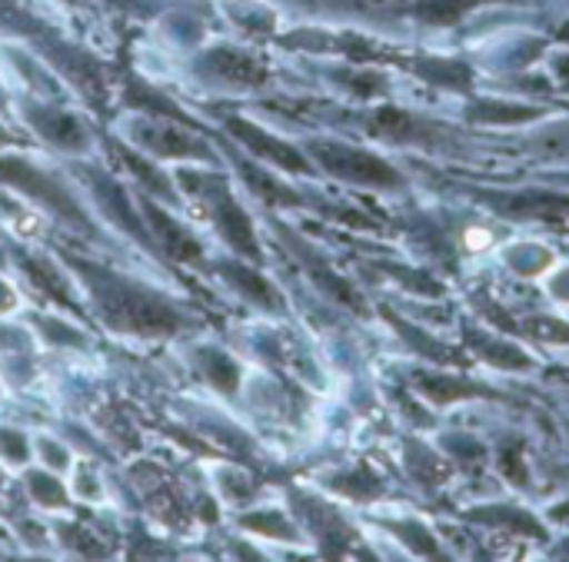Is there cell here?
Masks as SVG:
<instances>
[{
	"instance_id": "9a60e30c",
	"label": "cell",
	"mask_w": 569,
	"mask_h": 562,
	"mask_svg": "<svg viewBox=\"0 0 569 562\" xmlns=\"http://www.w3.org/2000/svg\"><path fill=\"white\" fill-rule=\"evenodd\" d=\"M23 273L33 280V287L37 290H43L53 303H60V307H67V310H77V300H73V287H70V280L67 277H60L57 270H53V263H47V260H40V257H27L23 263Z\"/></svg>"
},
{
	"instance_id": "7c38bea8",
	"label": "cell",
	"mask_w": 569,
	"mask_h": 562,
	"mask_svg": "<svg viewBox=\"0 0 569 562\" xmlns=\"http://www.w3.org/2000/svg\"><path fill=\"white\" fill-rule=\"evenodd\" d=\"M217 273L227 287H233L247 303L260 307V310H280V297L277 290L270 287V280H263L253 267L247 263H233V260H220L217 263Z\"/></svg>"
},
{
	"instance_id": "ac0fdd59",
	"label": "cell",
	"mask_w": 569,
	"mask_h": 562,
	"mask_svg": "<svg viewBox=\"0 0 569 562\" xmlns=\"http://www.w3.org/2000/svg\"><path fill=\"white\" fill-rule=\"evenodd\" d=\"M237 170L243 173V180L250 183V190H253L260 200H267L270 207H277V203H300V197H297L293 190H287L283 183H277L273 177H267V173L257 170L253 163H240V157H237Z\"/></svg>"
},
{
	"instance_id": "ffe728a7",
	"label": "cell",
	"mask_w": 569,
	"mask_h": 562,
	"mask_svg": "<svg viewBox=\"0 0 569 562\" xmlns=\"http://www.w3.org/2000/svg\"><path fill=\"white\" fill-rule=\"evenodd\" d=\"M473 120H483V123H520V120H533L537 117V110L533 107H520V103H500V100H483V103H477L473 107V113H470Z\"/></svg>"
},
{
	"instance_id": "52a82bcc",
	"label": "cell",
	"mask_w": 569,
	"mask_h": 562,
	"mask_svg": "<svg viewBox=\"0 0 569 562\" xmlns=\"http://www.w3.org/2000/svg\"><path fill=\"white\" fill-rule=\"evenodd\" d=\"M80 180L87 183V190L93 193L97 207L103 210V217H107L113 227H120L123 233H130L140 247L157 250V240H153L150 227L143 223V213L137 217L133 197H130L117 180H110L107 173H100V170H93V167H80ZM157 253H160V250H157Z\"/></svg>"
},
{
	"instance_id": "d6986e66",
	"label": "cell",
	"mask_w": 569,
	"mask_h": 562,
	"mask_svg": "<svg viewBox=\"0 0 569 562\" xmlns=\"http://www.w3.org/2000/svg\"><path fill=\"white\" fill-rule=\"evenodd\" d=\"M417 70H420L427 80L443 83V87H450V90H463V87L470 83V70H467L460 60H437V57H430V60H420Z\"/></svg>"
},
{
	"instance_id": "4fadbf2b",
	"label": "cell",
	"mask_w": 569,
	"mask_h": 562,
	"mask_svg": "<svg viewBox=\"0 0 569 562\" xmlns=\"http://www.w3.org/2000/svg\"><path fill=\"white\" fill-rule=\"evenodd\" d=\"M487 3H513V0H413L410 3V17L423 27H457L467 20V13L487 7Z\"/></svg>"
},
{
	"instance_id": "603a6c76",
	"label": "cell",
	"mask_w": 569,
	"mask_h": 562,
	"mask_svg": "<svg viewBox=\"0 0 569 562\" xmlns=\"http://www.w3.org/2000/svg\"><path fill=\"white\" fill-rule=\"evenodd\" d=\"M37 453H40V460H43L53 473H67V470H70V453H67L57 440H50V436L37 440Z\"/></svg>"
},
{
	"instance_id": "5b68a950",
	"label": "cell",
	"mask_w": 569,
	"mask_h": 562,
	"mask_svg": "<svg viewBox=\"0 0 569 562\" xmlns=\"http://www.w3.org/2000/svg\"><path fill=\"white\" fill-rule=\"evenodd\" d=\"M127 137H130V147H137L140 153L153 160H210L213 157V150L200 137H193L187 123L170 120V117L140 113L137 120H130Z\"/></svg>"
},
{
	"instance_id": "83f0119b",
	"label": "cell",
	"mask_w": 569,
	"mask_h": 562,
	"mask_svg": "<svg viewBox=\"0 0 569 562\" xmlns=\"http://www.w3.org/2000/svg\"><path fill=\"white\" fill-rule=\"evenodd\" d=\"M553 73H557L563 83H569V50L567 53H557V57H553Z\"/></svg>"
},
{
	"instance_id": "d4e9b609",
	"label": "cell",
	"mask_w": 569,
	"mask_h": 562,
	"mask_svg": "<svg viewBox=\"0 0 569 562\" xmlns=\"http://www.w3.org/2000/svg\"><path fill=\"white\" fill-rule=\"evenodd\" d=\"M30 333L17 330V327H0V350H27Z\"/></svg>"
},
{
	"instance_id": "3957f363",
	"label": "cell",
	"mask_w": 569,
	"mask_h": 562,
	"mask_svg": "<svg viewBox=\"0 0 569 562\" xmlns=\"http://www.w3.org/2000/svg\"><path fill=\"white\" fill-rule=\"evenodd\" d=\"M180 183L190 197H197L207 207V217H210L213 230L223 237V243L230 250H237L240 257H247L250 263H260L257 230H253L250 217L243 213V207L237 203L227 177H213L207 170H180Z\"/></svg>"
},
{
	"instance_id": "9c48e42d",
	"label": "cell",
	"mask_w": 569,
	"mask_h": 562,
	"mask_svg": "<svg viewBox=\"0 0 569 562\" xmlns=\"http://www.w3.org/2000/svg\"><path fill=\"white\" fill-rule=\"evenodd\" d=\"M223 130L247 147L250 157H257L260 163H270V167H280L287 173H310V163L307 157L293 147V143H283L280 137L267 133L263 127L250 123L247 117H227L223 120Z\"/></svg>"
},
{
	"instance_id": "277c9868",
	"label": "cell",
	"mask_w": 569,
	"mask_h": 562,
	"mask_svg": "<svg viewBox=\"0 0 569 562\" xmlns=\"http://www.w3.org/2000/svg\"><path fill=\"white\" fill-rule=\"evenodd\" d=\"M190 73L197 83L203 87H213V90H253L260 83H267V67L247 50V47H237V43H207V47H197L193 57H190Z\"/></svg>"
},
{
	"instance_id": "7402d4cb",
	"label": "cell",
	"mask_w": 569,
	"mask_h": 562,
	"mask_svg": "<svg viewBox=\"0 0 569 562\" xmlns=\"http://www.w3.org/2000/svg\"><path fill=\"white\" fill-rule=\"evenodd\" d=\"M0 456L10 463V466H23L30 460V443L20 430H10V426H0Z\"/></svg>"
},
{
	"instance_id": "30bf717a",
	"label": "cell",
	"mask_w": 569,
	"mask_h": 562,
	"mask_svg": "<svg viewBox=\"0 0 569 562\" xmlns=\"http://www.w3.org/2000/svg\"><path fill=\"white\" fill-rule=\"evenodd\" d=\"M137 203H140L143 223L150 227V233H153L160 253H167L170 260H180V263H200V260H203L200 240H197L177 217H170V210H163V207H160L153 197H147L143 190L137 193Z\"/></svg>"
},
{
	"instance_id": "44dd1931",
	"label": "cell",
	"mask_w": 569,
	"mask_h": 562,
	"mask_svg": "<svg viewBox=\"0 0 569 562\" xmlns=\"http://www.w3.org/2000/svg\"><path fill=\"white\" fill-rule=\"evenodd\" d=\"M37 323V330L50 340V343H60V347H80V343H87V337L77 330V327H70V323H63V320H50V317H37L33 320Z\"/></svg>"
},
{
	"instance_id": "6da1fadb",
	"label": "cell",
	"mask_w": 569,
	"mask_h": 562,
	"mask_svg": "<svg viewBox=\"0 0 569 562\" xmlns=\"http://www.w3.org/2000/svg\"><path fill=\"white\" fill-rule=\"evenodd\" d=\"M63 260L80 277L87 300L107 330L140 340H167L187 327V317L160 290H150L110 267H100L73 253H63Z\"/></svg>"
},
{
	"instance_id": "484cf974",
	"label": "cell",
	"mask_w": 569,
	"mask_h": 562,
	"mask_svg": "<svg viewBox=\"0 0 569 562\" xmlns=\"http://www.w3.org/2000/svg\"><path fill=\"white\" fill-rule=\"evenodd\" d=\"M77 493L80 500H100V483L90 470H77Z\"/></svg>"
},
{
	"instance_id": "f1b7e54d",
	"label": "cell",
	"mask_w": 569,
	"mask_h": 562,
	"mask_svg": "<svg viewBox=\"0 0 569 562\" xmlns=\"http://www.w3.org/2000/svg\"><path fill=\"white\" fill-rule=\"evenodd\" d=\"M3 143H13V137H10V133H3V127H0V147H3Z\"/></svg>"
},
{
	"instance_id": "2e32d148",
	"label": "cell",
	"mask_w": 569,
	"mask_h": 562,
	"mask_svg": "<svg viewBox=\"0 0 569 562\" xmlns=\"http://www.w3.org/2000/svg\"><path fill=\"white\" fill-rule=\"evenodd\" d=\"M23 486H27L30 500H33L37 506H43V510H63V506L70 503L63 483L57 480V473L50 476L47 470H27Z\"/></svg>"
},
{
	"instance_id": "8992f818",
	"label": "cell",
	"mask_w": 569,
	"mask_h": 562,
	"mask_svg": "<svg viewBox=\"0 0 569 562\" xmlns=\"http://www.w3.org/2000/svg\"><path fill=\"white\" fill-rule=\"evenodd\" d=\"M310 153L317 157V163L327 173H333L347 183H363V187H397L400 183V173L387 160H380L367 150H357L347 143H313Z\"/></svg>"
},
{
	"instance_id": "8fae6325",
	"label": "cell",
	"mask_w": 569,
	"mask_h": 562,
	"mask_svg": "<svg viewBox=\"0 0 569 562\" xmlns=\"http://www.w3.org/2000/svg\"><path fill=\"white\" fill-rule=\"evenodd\" d=\"M113 153L120 157V163L130 170L133 183H140V190H143L147 197L177 207V190H173L170 177L160 170V163H153L150 157H143L137 147H127V143H113Z\"/></svg>"
},
{
	"instance_id": "5bb4252c",
	"label": "cell",
	"mask_w": 569,
	"mask_h": 562,
	"mask_svg": "<svg viewBox=\"0 0 569 562\" xmlns=\"http://www.w3.org/2000/svg\"><path fill=\"white\" fill-rule=\"evenodd\" d=\"M193 367H197V373L220 393V397H233L237 393V387H240V363L237 360H230L223 350H197V357H193Z\"/></svg>"
},
{
	"instance_id": "cb8c5ba5",
	"label": "cell",
	"mask_w": 569,
	"mask_h": 562,
	"mask_svg": "<svg viewBox=\"0 0 569 562\" xmlns=\"http://www.w3.org/2000/svg\"><path fill=\"white\" fill-rule=\"evenodd\" d=\"M333 490H340V493H347V496H353V500H367V496H373L380 486H377V480H373V476H367V473H353L350 480H333Z\"/></svg>"
},
{
	"instance_id": "4316f807",
	"label": "cell",
	"mask_w": 569,
	"mask_h": 562,
	"mask_svg": "<svg viewBox=\"0 0 569 562\" xmlns=\"http://www.w3.org/2000/svg\"><path fill=\"white\" fill-rule=\"evenodd\" d=\"M17 303H20V300H17V290H13L7 280H0V317L10 313V310H17Z\"/></svg>"
},
{
	"instance_id": "ba28073f",
	"label": "cell",
	"mask_w": 569,
	"mask_h": 562,
	"mask_svg": "<svg viewBox=\"0 0 569 562\" xmlns=\"http://www.w3.org/2000/svg\"><path fill=\"white\" fill-rule=\"evenodd\" d=\"M27 127L47 140L50 147H57L60 153H83L90 147V133L87 127L70 113V110H60L53 103H40V100H23L20 107Z\"/></svg>"
},
{
	"instance_id": "e0dca14e",
	"label": "cell",
	"mask_w": 569,
	"mask_h": 562,
	"mask_svg": "<svg viewBox=\"0 0 569 562\" xmlns=\"http://www.w3.org/2000/svg\"><path fill=\"white\" fill-rule=\"evenodd\" d=\"M240 530L247 533H260V536H270V540H283V543H293L297 540V526L280 516L277 510H257V513H247L237 520Z\"/></svg>"
},
{
	"instance_id": "7a4b0ae2",
	"label": "cell",
	"mask_w": 569,
	"mask_h": 562,
	"mask_svg": "<svg viewBox=\"0 0 569 562\" xmlns=\"http://www.w3.org/2000/svg\"><path fill=\"white\" fill-rule=\"evenodd\" d=\"M0 183L23 193L30 203H37L40 210H47L60 223H67V227H73V230H80L87 237H97V223L87 217V210L80 207L70 183L63 177H57L53 170H47L43 163H37L33 157L0 153Z\"/></svg>"
}]
</instances>
